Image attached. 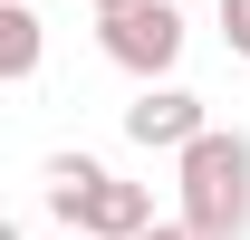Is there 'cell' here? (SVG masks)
Here are the masks:
<instances>
[{
	"label": "cell",
	"mask_w": 250,
	"mask_h": 240,
	"mask_svg": "<svg viewBox=\"0 0 250 240\" xmlns=\"http://www.w3.org/2000/svg\"><path fill=\"white\" fill-rule=\"evenodd\" d=\"M212 135V116H202V96L192 87H135V106H125V144L145 154H183Z\"/></svg>",
	"instance_id": "3"
},
{
	"label": "cell",
	"mask_w": 250,
	"mask_h": 240,
	"mask_svg": "<svg viewBox=\"0 0 250 240\" xmlns=\"http://www.w3.org/2000/svg\"><path fill=\"white\" fill-rule=\"evenodd\" d=\"M183 0H125L96 20V48L135 77V87H173V67H183Z\"/></svg>",
	"instance_id": "2"
},
{
	"label": "cell",
	"mask_w": 250,
	"mask_h": 240,
	"mask_svg": "<svg viewBox=\"0 0 250 240\" xmlns=\"http://www.w3.org/2000/svg\"><path fill=\"white\" fill-rule=\"evenodd\" d=\"M145 231H154V192L145 182H116V173H96L87 202L67 211V240H145Z\"/></svg>",
	"instance_id": "4"
},
{
	"label": "cell",
	"mask_w": 250,
	"mask_h": 240,
	"mask_svg": "<svg viewBox=\"0 0 250 240\" xmlns=\"http://www.w3.org/2000/svg\"><path fill=\"white\" fill-rule=\"evenodd\" d=\"M173 192H183V211L173 221H192V231L212 240H241L250 231V135H202V144L173 154Z\"/></svg>",
	"instance_id": "1"
},
{
	"label": "cell",
	"mask_w": 250,
	"mask_h": 240,
	"mask_svg": "<svg viewBox=\"0 0 250 240\" xmlns=\"http://www.w3.org/2000/svg\"><path fill=\"white\" fill-rule=\"evenodd\" d=\"M87 10H96V20H106V10H125V0H87Z\"/></svg>",
	"instance_id": "8"
},
{
	"label": "cell",
	"mask_w": 250,
	"mask_h": 240,
	"mask_svg": "<svg viewBox=\"0 0 250 240\" xmlns=\"http://www.w3.org/2000/svg\"><path fill=\"white\" fill-rule=\"evenodd\" d=\"M39 48H48V39H39V10L29 0H0V77H10V87L39 77Z\"/></svg>",
	"instance_id": "5"
},
{
	"label": "cell",
	"mask_w": 250,
	"mask_h": 240,
	"mask_svg": "<svg viewBox=\"0 0 250 240\" xmlns=\"http://www.w3.org/2000/svg\"><path fill=\"white\" fill-rule=\"evenodd\" d=\"M0 240H20V221H0Z\"/></svg>",
	"instance_id": "9"
},
{
	"label": "cell",
	"mask_w": 250,
	"mask_h": 240,
	"mask_svg": "<svg viewBox=\"0 0 250 240\" xmlns=\"http://www.w3.org/2000/svg\"><path fill=\"white\" fill-rule=\"evenodd\" d=\"M212 10H221V48L250 58V0H212Z\"/></svg>",
	"instance_id": "6"
},
{
	"label": "cell",
	"mask_w": 250,
	"mask_h": 240,
	"mask_svg": "<svg viewBox=\"0 0 250 240\" xmlns=\"http://www.w3.org/2000/svg\"><path fill=\"white\" fill-rule=\"evenodd\" d=\"M183 10H192V0H183Z\"/></svg>",
	"instance_id": "10"
},
{
	"label": "cell",
	"mask_w": 250,
	"mask_h": 240,
	"mask_svg": "<svg viewBox=\"0 0 250 240\" xmlns=\"http://www.w3.org/2000/svg\"><path fill=\"white\" fill-rule=\"evenodd\" d=\"M145 240H212V231H192V221H154Z\"/></svg>",
	"instance_id": "7"
}]
</instances>
